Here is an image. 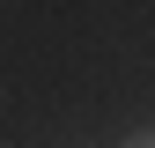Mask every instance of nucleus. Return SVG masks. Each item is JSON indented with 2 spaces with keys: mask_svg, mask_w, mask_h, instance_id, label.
Instances as JSON below:
<instances>
[{
  "mask_svg": "<svg viewBox=\"0 0 155 148\" xmlns=\"http://www.w3.org/2000/svg\"><path fill=\"white\" fill-rule=\"evenodd\" d=\"M118 148H155V126H133V133H126Z\"/></svg>",
  "mask_w": 155,
  "mask_h": 148,
  "instance_id": "f257e3e1",
  "label": "nucleus"
}]
</instances>
